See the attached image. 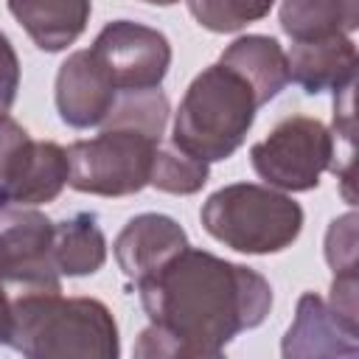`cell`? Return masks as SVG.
<instances>
[{"label":"cell","mask_w":359,"mask_h":359,"mask_svg":"<svg viewBox=\"0 0 359 359\" xmlns=\"http://www.w3.org/2000/svg\"><path fill=\"white\" fill-rule=\"evenodd\" d=\"M137 292L149 314V328L135 345L143 359L219 356L272 309V286L261 272L191 244L137 283Z\"/></svg>","instance_id":"6da1fadb"},{"label":"cell","mask_w":359,"mask_h":359,"mask_svg":"<svg viewBox=\"0 0 359 359\" xmlns=\"http://www.w3.org/2000/svg\"><path fill=\"white\" fill-rule=\"evenodd\" d=\"M168 121V98L160 87L121 93L104 129L67 146V185L95 196H129L149 185L157 146Z\"/></svg>","instance_id":"7a4b0ae2"},{"label":"cell","mask_w":359,"mask_h":359,"mask_svg":"<svg viewBox=\"0 0 359 359\" xmlns=\"http://www.w3.org/2000/svg\"><path fill=\"white\" fill-rule=\"evenodd\" d=\"M31 359H115L121 353L112 311L95 297H62V289H25L11 300L8 339Z\"/></svg>","instance_id":"3957f363"},{"label":"cell","mask_w":359,"mask_h":359,"mask_svg":"<svg viewBox=\"0 0 359 359\" xmlns=\"http://www.w3.org/2000/svg\"><path fill=\"white\" fill-rule=\"evenodd\" d=\"M258 109L252 87L216 62L188 84L174 115L171 140L205 163L227 160L244 143Z\"/></svg>","instance_id":"277c9868"},{"label":"cell","mask_w":359,"mask_h":359,"mask_svg":"<svg viewBox=\"0 0 359 359\" xmlns=\"http://www.w3.org/2000/svg\"><path fill=\"white\" fill-rule=\"evenodd\" d=\"M199 219L216 241L247 255L280 252L303 230V208L292 196L255 182L219 188L202 205Z\"/></svg>","instance_id":"5b68a950"},{"label":"cell","mask_w":359,"mask_h":359,"mask_svg":"<svg viewBox=\"0 0 359 359\" xmlns=\"http://www.w3.org/2000/svg\"><path fill=\"white\" fill-rule=\"evenodd\" d=\"M337 137L311 115H286L272 132L250 149L255 174L280 191H311L320 185L323 171L331 168Z\"/></svg>","instance_id":"8992f818"},{"label":"cell","mask_w":359,"mask_h":359,"mask_svg":"<svg viewBox=\"0 0 359 359\" xmlns=\"http://www.w3.org/2000/svg\"><path fill=\"white\" fill-rule=\"evenodd\" d=\"M67 177V149L53 140H34L14 118L0 115V205L53 202Z\"/></svg>","instance_id":"52a82bcc"},{"label":"cell","mask_w":359,"mask_h":359,"mask_svg":"<svg viewBox=\"0 0 359 359\" xmlns=\"http://www.w3.org/2000/svg\"><path fill=\"white\" fill-rule=\"evenodd\" d=\"M112 87L121 93L154 90L171 67V42L157 28L132 20H115L101 28L90 48Z\"/></svg>","instance_id":"ba28073f"},{"label":"cell","mask_w":359,"mask_h":359,"mask_svg":"<svg viewBox=\"0 0 359 359\" xmlns=\"http://www.w3.org/2000/svg\"><path fill=\"white\" fill-rule=\"evenodd\" d=\"M53 264V222L28 205H0V283L62 289Z\"/></svg>","instance_id":"9c48e42d"},{"label":"cell","mask_w":359,"mask_h":359,"mask_svg":"<svg viewBox=\"0 0 359 359\" xmlns=\"http://www.w3.org/2000/svg\"><path fill=\"white\" fill-rule=\"evenodd\" d=\"M118 101V90L93 59L90 48L70 53L56 73V109L73 129L101 126Z\"/></svg>","instance_id":"30bf717a"},{"label":"cell","mask_w":359,"mask_h":359,"mask_svg":"<svg viewBox=\"0 0 359 359\" xmlns=\"http://www.w3.org/2000/svg\"><path fill=\"white\" fill-rule=\"evenodd\" d=\"M185 247H188V236L171 216L140 213L123 224V230L112 244V252L121 272L129 280L143 283Z\"/></svg>","instance_id":"8fae6325"},{"label":"cell","mask_w":359,"mask_h":359,"mask_svg":"<svg viewBox=\"0 0 359 359\" xmlns=\"http://www.w3.org/2000/svg\"><path fill=\"white\" fill-rule=\"evenodd\" d=\"M359 328L345 323L320 294L306 292L297 300L294 323L283 337V356H356Z\"/></svg>","instance_id":"7c38bea8"},{"label":"cell","mask_w":359,"mask_h":359,"mask_svg":"<svg viewBox=\"0 0 359 359\" xmlns=\"http://www.w3.org/2000/svg\"><path fill=\"white\" fill-rule=\"evenodd\" d=\"M289 79L309 95L339 90L356 79V45L351 36L292 42L286 53Z\"/></svg>","instance_id":"4fadbf2b"},{"label":"cell","mask_w":359,"mask_h":359,"mask_svg":"<svg viewBox=\"0 0 359 359\" xmlns=\"http://www.w3.org/2000/svg\"><path fill=\"white\" fill-rule=\"evenodd\" d=\"M8 11L45 53L73 45L90 20V0H8Z\"/></svg>","instance_id":"5bb4252c"},{"label":"cell","mask_w":359,"mask_h":359,"mask_svg":"<svg viewBox=\"0 0 359 359\" xmlns=\"http://www.w3.org/2000/svg\"><path fill=\"white\" fill-rule=\"evenodd\" d=\"M219 62L230 70H236L255 93L258 104H269L286 84H289V65L286 50L278 39L264 34H247L238 36L224 48Z\"/></svg>","instance_id":"9a60e30c"},{"label":"cell","mask_w":359,"mask_h":359,"mask_svg":"<svg viewBox=\"0 0 359 359\" xmlns=\"http://www.w3.org/2000/svg\"><path fill=\"white\" fill-rule=\"evenodd\" d=\"M359 25V0H283L280 28L292 42L351 36Z\"/></svg>","instance_id":"2e32d148"},{"label":"cell","mask_w":359,"mask_h":359,"mask_svg":"<svg viewBox=\"0 0 359 359\" xmlns=\"http://www.w3.org/2000/svg\"><path fill=\"white\" fill-rule=\"evenodd\" d=\"M107 261V238L95 213H76L53 224V264L59 275H93Z\"/></svg>","instance_id":"e0dca14e"},{"label":"cell","mask_w":359,"mask_h":359,"mask_svg":"<svg viewBox=\"0 0 359 359\" xmlns=\"http://www.w3.org/2000/svg\"><path fill=\"white\" fill-rule=\"evenodd\" d=\"M205 182H208V163L205 160L188 154L174 140L171 143H163L160 140L157 154H154L149 185H154L157 191H165V194L188 196V194L202 191Z\"/></svg>","instance_id":"ac0fdd59"},{"label":"cell","mask_w":359,"mask_h":359,"mask_svg":"<svg viewBox=\"0 0 359 359\" xmlns=\"http://www.w3.org/2000/svg\"><path fill=\"white\" fill-rule=\"evenodd\" d=\"M272 6L275 0H188L191 17L213 34H230L258 22L269 14Z\"/></svg>","instance_id":"d6986e66"},{"label":"cell","mask_w":359,"mask_h":359,"mask_svg":"<svg viewBox=\"0 0 359 359\" xmlns=\"http://www.w3.org/2000/svg\"><path fill=\"white\" fill-rule=\"evenodd\" d=\"M325 261L334 275L356 272V213H345L331 222L325 233Z\"/></svg>","instance_id":"ffe728a7"},{"label":"cell","mask_w":359,"mask_h":359,"mask_svg":"<svg viewBox=\"0 0 359 359\" xmlns=\"http://www.w3.org/2000/svg\"><path fill=\"white\" fill-rule=\"evenodd\" d=\"M20 87V59L8 36L0 31V115H8Z\"/></svg>","instance_id":"44dd1931"},{"label":"cell","mask_w":359,"mask_h":359,"mask_svg":"<svg viewBox=\"0 0 359 359\" xmlns=\"http://www.w3.org/2000/svg\"><path fill=\"white\" fill-rule=\"evenodd\" d=\"M345 323H351L353 328H359V309H356V272H342L334 275L331 283V303H328Z\"/></svg>","instance_id":"7402d4cb"},{"label":"cell","mask_w":359,"mask_h":359,"mask_svg":"<svg viewBox=\"0 0 359 359\" xmlns=\"http://www.w3.org/2000/svg\"><path fill=\"white\" fill-rule=\"evenodd\" d=\"M8 325H11V300L6 297V289L0 283V345L8 339Z\"/></svg>","instance_id":"603a6c76"},{"label":"cell","mask_w":359,"mask_h":359,"mask_svg":"<svg viewBox=\"0 0 359 359\" xmlns=\"http://www.w3.org/2000/svg\"><path fill=\"white\" fill-rule=\"evenodd\" d=\"M143 3H151V6H174L180 0H143Z\"/></svg>","instance_id":"cb8c5ba5"}]
</instances>
